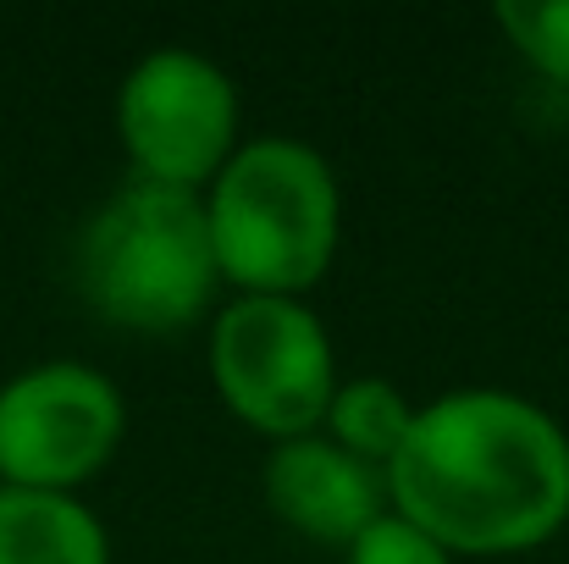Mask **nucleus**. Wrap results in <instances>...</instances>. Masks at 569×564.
I'll return each instance as SVG.
<instances>
[{"mask_svg":"<svg viewBox=\"0 0 569 564\" xmlns=\"http://www.w3.org/2000/svg\"><path fill=\"white\" fill-rule=\"evenodd\" d=\"M72 283L83 305L122 333H183L216 288V249L204 194L128 178L78 232Z\"/></svg>","mask_w":569,"mask_h":564,"instance_id":"3","label":"nucleus"},{"mask_svg":"<svg viewBox=\"0 0 569 564\" xmlns=\"http://www.w3.org/2000/svg\"><path fill=\"white\" fill-rule=\"evenodd\" d=\"M210 382L243 426L277 443L321 432L338 393L332 333L305 299L238 294L210 327Z\"/></svg>","mask_w":569,"mask_h":564,"instance_id":"4","label":"nucleus"},{"mask_svg":"<svg viewBox=\"0 0 569 564\" xmlns=\"http://www.w3.org/2000/svg\"><path fill=\"white\" fill-rule=\"evenodd\" d=\"M204 221L221 283L299 299L316 288L343 238V188L332 161L288 133H260L204 188Z\"/></svg>","mask_w":569,"mask_h":564,"instance_id":"2","label":"nucleus"},{"mask_svg":"<svg viewBox=\"0 0 569 564\" xmlns=\"http://www.w3.org/2000/svg\"><path fill=\"white\" fill-rule=\"evenodd\" d=\"M128 437V398L94 366L44 360L0 382V482L78 498Z\"/></svg>","mask_w":569,"mask_h":564,"instance_id":"5","label":"nucleus"},{"mask_svg":"<svg viewBox=\"0 0 569 564\" xmlns=\"http://www.w3.org/2000/svg\"><path fill=\"white\" fill-rule=\"evenodd\" d=\"M260 487H266L271 515L288 532H299L321 548H349L360 532H371L392 509L387 504V471L355 459L327 432H305V437L277 443L266 454Z\"/></svg>","mask_w":569,"mask_h":564,"instance_id":"7","label":"nucleus"},{"mask_svg":"<svg viewBox=\"0 0 569 564\" xmlns=\"http://www.w3.org/2000/svg\"><path fill=\"white\" fill-rule=\"evenodd\" d=\"M0 493H6V482H0Z\"/></svg>","mask_w":569,"mask_h":564,"instance_id":"12","label":"nucleus"},{"mask_svg":"<svg viewBox=\"0 0 569 564\" xmlns=\"http://www.w3.org/2000/svg\"><path fill=\"white\" fill-rule=\"evenodd\" d=\"M117 139L133 178L204 194L238 150V89L189 44L150 50L117 89Z\"/></svg>","mask_w":569,"mask_h":564,"instance_id":"6","label":"nucleus"},{"mask_svg":"<svg viewBox=\"0 0 569 564\" xmlns=\"http://www.w3.org/2000/svg\"><path fill=\"white\" fill-rule=\"evenodd\" d=\"M343 564H453V554L437 548L426 532H415L409 521H398V515L387 509L371 532H360V537L343 548Z\"/></svg>","mask_w":569,"mask_h":564,"instance_id":"11","label":"nucleus"},{"mask_svg":"<svg viewBox=\"0 0 569 564\" xmlns=\"http://www.w3.org/2000/svg\"><path fill=\"white\" fill-rule=\"evenodd\" d=\"M409 426H415V404L387 376H349V382H338V393L327 404V420H321V432L338 448H349L355 459H366L377 471H387V459L398 454Z\"/></svg>","mask_w":569,"mask_h":564,"instance_id":"9","label":"nucleus"},{"mask_svg":"<svg viewBox=\"0 0 569 564\" xmlns=\"http://www.w3.org/2000/svg\"><path fill=\"white\" fill-rule=\"evenodd\" d=\"M503 39L553 83H569V0H503Z\"/></svg>","mask_w":569,"mask_h":564,"instance_id":"10","label":"nucleus"},{"mask_svg":"<svg viewBox=\"0 0 569 564\" xmlns=\"http://www.w3.org/2000/svg\"><path fill=\"white\" fill-rule=\"evenodd\" d=\"M387 504L448 554L503 560L569 526V432L509 387H453L415 409L387 459Z\"/></svg>","mask_w":569,"mask_h":564,"instance_id":"1","label":"nucleus"},{"mask_svg":"<svg viewBox=\"0 0 569 564\" xmlns=\"http://www.w3.org/2000/svg\"><path fill=\"white\" fill-rule=\"evenodd\" d=\"M0 564H111L100 515L61 493H0Z\"/></svg>","mask_w":569,"mask_h":564,"instance_id":"8","label":"nucleus"}]
</instances>
